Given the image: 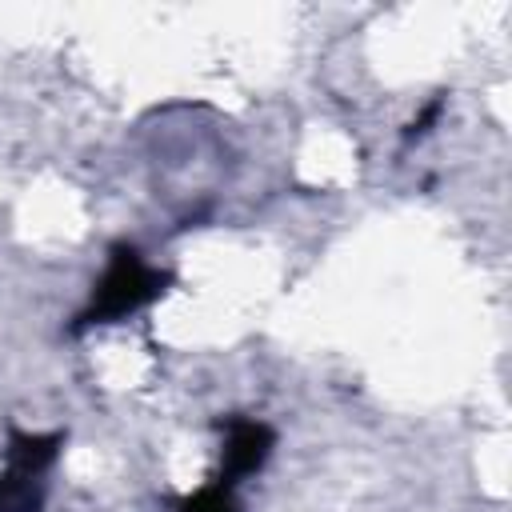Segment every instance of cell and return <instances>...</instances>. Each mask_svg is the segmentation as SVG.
<instances>
[{
    "label": "cell",
    "mask_w": 512,
    "mask_h": 512,
    "mask_svg": "<svg viewBox=\"0 0 512 512\" xmlns=\"http://www.w3.org/2000/svg\"><path fill=\"white\" fill-rule=\"evenodd\" d=\"M164 284H168V276L156 272V268H148L136 248L116 244V248H112V264H108V272H104V280H100V288H96V296H92V308L80 316V324H108V320H120V316L136 312L140 304L156 300V296L164 292Z\"/></svg>",
    "instance_id": "cell-1"
},
{
    "label": "cell",
    "mask_w": 512,
    "mask_h": 512,
    "mask_svg": "<svg viewBox=\"0 0 512 512\" xmlns=\"http://www.w3.org/2000/svg\"><path fill=\"white\" fill-rule=\"evenodd\" d=\"M12 464L0 476V512H36L40 508V492H32V484L40 488V476L48 468V460L56 456L52 444H60V436L52 440H32V436H16L12 440Z\"/></svg>",
    "instance_id": "cell-2"
},
{
    "label": "cell",
    "mask_w": 512,
    "mask_h": 512,
    "mask_svg": "<svg viewBox=\"0 0 512 512\" xmlns=\"http://www.w3.org/2000/svg\"><path fill=\"white\" fill-rule=\"evenodd\" d=\"M272 452V428L260 420H228V448H224V476L220 484L232 488L236 476L256 472Z\"/></svg>",
    "instance_id": "cell-3"
},
{
    "label": "cell",
    "mask_w": 512,
    "mask_h": 512,
    "mask_svg": "<svg viewBox=\"0 0 512 512\" xmlns=\"http://www.w3.org/2000/svg\"><path fill=\"white\" fill-rule=\"evenodd\" d=\"M180 512H236V504H232L228 488L216 484V488H204V492H196L192 500H184Z\"/></svg>",
    "instance_id": "cell-4"
}]
</instances>
